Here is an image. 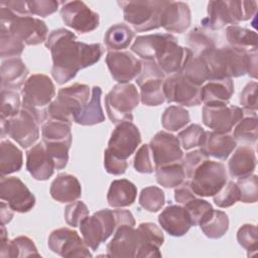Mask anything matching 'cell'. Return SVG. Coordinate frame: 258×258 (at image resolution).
Masks as SVG:
<instances>
[{"instance_id": "52a82bcc", "label": "cell", "mask_w": 258, "mask_h": 258, "mask_svg": "<svg viewBox=\"0 0 258 258\" xmlns=\"http://www.w3.org/2000/svg\"><path fill=\"white\" fill-rule=\"evenodd\" d=\"M91 98V91L88 85L73 84L61 88L57 96L46 108L47 117L72 124L81 113Z\"/></svg>"}, {"instance_id": "e7e4bbea", "label": "cell", "mask_w": 258, "mask_h": 258, "mask_svg": "<svg viewBox=\"0 0 258 258\" xmlns=\"http://www.w3.org/2000/svg\"><path fill=\"white\" fill-rule=\"evenodd\" d=\"M0 4L8 7L17 15H31L28 10L27 1L14 0V1H1Z\"/></svg>"}, {"instance_id": "ba28073f", "label": "cell", "mask_w": 258, "mask_h": 258, "mask_svg": "<svg viewBox=\"0 0 258 258\" xmlns=\"http://www.w3.org/2000/svg\"><path fill=\"white\" fill-rule=\"evenodd\" d=\"M140 96L135 85L131 83L115 85L105 98V107L111 122L114 124L132 122V111L138 106Z\"/></svg>"}, {"instance_id": "6da1fadb", "label": "cell", "mask_w": 258, "mask_h": 258, "mask_svg": "<svg viewBox=\"0 0 258 258\" xmlns=\"http://www.w3.org/2000/svg\"><path fill=\"white\" fill-rule=\"evenodd\" d=\"M45 46L51 52L52 78L59 85L74 79L80 70L96 63L104 52L100 43L78 41L76 34L64 28L51 31Z\"/></svg>"}, {"instance_id": "91938a15", "label": "cell", "mask_w": 258, "mask_h": 258, "mask_svg": "<svg viewBox=\"0 0 258 258\" xmlns=\"http://www.w3.org/2000/svg\"><path fill=\"white\" fill-rule=\"evenodd\" d=\"M257 82H250L240 94V104L245 112L251 113L257 111Z\"/></svg>"}, {"instance_id": "5b68a950", "label": "cell", "mask_w": 258, "mask_h": 258, "mask_svg": "<svg viewBox=\"0 0 258 258\" xmlns=\"http://www.w3.org/2000/svg\"><path fill=\"white\" fill-rule=\"evenodd\" d=\"M1 30L10 32L27 45H37L46 41L48 29L44 21L31 15H17L0 4Z\"/></svg>"}, {"instance_id": "83f0119b", "label": "cell", "mask_w": 258, "mask_h": 258, "mask_svg": "<svg viewBox=\"0 0 258 258\" xmlns=\"http://www.w3.org/2000/svg\"><path fill=\"white\" fill-rule=\"evenodd\" d=\"M191 54L192 52L188 48L180 46L177 43V39L174 38L166 45L155 62L164 74H179L185 61Z\"/></svg>"}, {"instance_id": "d6a6232c", "label": "cell", "mask_w": 258, "mask_h": 258, "mask_svg": "<svg viewBox=\"0 0 258 258\" xmlns=\"http://www.w3.org/2000/svg\"><path fill=\"white\" fill-rule=\"evenodd\" d=\"M136 185L125 178L113 180L110 184L107 202L113 208H125L131 206L136 199Z\"/></svg>"}, {"instance_id": "f1b7e54d", "label": "cell", "mask_w": 258, "mask_h": 258, "mask_svg": "<svg viewBox=\"0 0 258 258\" xmlns=\"http://www.w3.org/2000/svg\"><path fill=\"white\" fill-rule=\"evenodd\" d=\"M234 93V83L232 79L209 80L201 88L202 102L205 105H225L229 103Z\"/></svg>"}, {"instance_id": "ffe728a7", "label": "cell", "mask_w": 258, "mask_h": 258, "mask_svg": "<svg viewBox=\"0 0 258 258\" xmlns=\"http://www.w3.org/2000/svg\"><path fill=\"white\" fill-rule=\"evenodd\" d=\"M106 63L112 78L119 84L130 83L142 70V61L129 51H109Z\"/></svg>"}, {"instance_id": "f6af8a7d", "label": "cell", "mask_w": 258, "mask_h": 258, "mask_svg": "<svg viewBox=\"0 0 258 258\" xmlns=\"http://www.w3.org/2000/svg\"><path fill=\"white\" fill-rule=\"evenodd\" d=\"M186 42L189 47L188 49L195 55H201L205 51L216 47L214 38L209 35L204 29L199 27L192 29L187 34Z\"/></svg>"}, {"instance_id": "03108f58", "label": "cell", "mask_w": 258, "mask_h": 258, "mask_svg": "<svg viewBox=\"0 0 258 258\" xmlns=\"http://www.w3.org/2000/svg\"><path fill=\"white\" fill-rule=\"evenodd\" d=\"M257 50L248 51V61H247V74L253 78L257 79Z\"/></svg>"}, {"instance_id": "db71d44e", "label": "cell", "mask_w": 258, "mask_h": 258, "mask_svg": "<svg viewBox=\"0 0 258 258\" xmlns=\"http://www.w3.org/2000/svg\"><path fill=\"white\" fill-rule=\"evenodd\" d=\"M240 191V201L243 203H256L258 200V177L256 174L238 178L236 182Z\"/></svg>"}, {"instance_id": "cb8c5ba5", "label": "cell", "mask_w": 258, "mask_h": 258, "mask_svg": "<svg viewBox=\"0 0 258 258\" xmlns=\"http://www.w3.org/2000/svg\"><path fill=\"white\" fill-rule=\"evenodd\" d=\"M161 228L170 236L181 237L192 226L188 212L177 205L167 206L158 216Z\"/></svg>"}, {"instance_id": "d6986e66", "label": "cell", "mask_w": 258, "mask_h": 258, "mask_svg": "<svg viewBox=\"0 0 258 258\" xmlns=\"http://www.w3.org/2000/svg\"><path fill=\"white\" fill-rule=\"evenodd\" d=\"M152 158L156 167L176 163L182 158V149L177 136L166 132H157L149 143Z\"/></svg>"}, {"instance_id": "7c38bea8", "label": "cell", "mask_w": 258, "mask_h": 258, "mask_svg": "<svg viewBox=\"0 0 258 258\" xmlns=\"http://www.w3.org/2000/svg\"><path fill=\"white\" fill-rule=\"evenodd\" d=\"M246 112L234 105H205L203 107L204 124L218 133H230Z\"/></svg>"}, {"instance_id": "ab89813d", "label": "cell", "mask_w": 258, "mask_h": 258, "mask_svg": "<svg viewBox=\"0 0 258 258\" xmlns=\"http://www.w3.org/2000/svg\"><path fill=\"white\" fill-rule=\"evenodd\" d=\"M179 74L198 87H202L210 79L209 70L205 60L202 56L195 54H191L187 58Z\"/></svg>"}, {"instance_id": "9f6ffc18", "label": "cell", "mask_w": 258, "mask_h": 258, "mask_svg": "<svg viewBox=\"0 0 258 258\" xmlns=\"http://www.w3.org/2000/svg\"><path fill=\"white\" fill-rule=\"evenodd\" d=\"M89 216V209L82 201L72 202L64 209V220L68 225L72 227H78L82 221Z\"/></svg>"}, {"instance_id": "bcb514c9", "label": "cell", "mask_w": 258, "mask_h": 258, "mask_svg": "<svg viewBox=\"0 0 258 258\" xmlns=\"http://www.w3.org/2000/svg\"><path fill=\"white\" fill-rule=\"evenodd\" d=\"M165 203V196L161 188L158 186H147L144 187L139 196L140 206L151 213L158 212Z\"/></svg>"}, {"instance_id": "1f68e13d", "label": "cell", "mask_w": 258, "mask_h": 258, "mask_svg": "<svg viewBox=\"0 0 258 258\" xmlns=\"http://www.w3.org/2000/svg\"><path fill=\"white\" fill-rule=\"evenodd\" d=\"M28 70L20 57H12L1 64V86L2 89L14 90L25 84Z\"/></svg>"}, {"instance_id": "277c9868", "label": "cell", "mask_w": 258, "mask_h": 258, "mask_svg": "<svg viewBox=\"0 0 258 258\" xmlns=\"http://www.w3.org/2000/svg\"><path fill=\"white\" fill-rule=\"evenodd\" d=\"M46 117V112L22 104L16 116L7 120L1 119V137L6 133L21 147L32 146L39 137V125L44 123Z\"/></svg>"}, {"instance_id": "6f0895ef", "label": "cell", "mask_w": 258, "mask_h": 258, "mask_svg": "<svg viewBox=\"0 0 258 258\" xmlns=\"http://www.w3.org/2000/svg\"><path fill=\"white\" fill-rule=\"evenodd\" d=\"M134 168L141 173H151L155 170L149 144H143L137 150L134 157Z\"/></svg>"}, {"instance_id": "8992f818", "label": "cell", "mask_w": 258, "mask_h": 258, "mask_svg": "<svg viewBox=\"0 0 258 258\" xmlns=\"http://www.w3.org/2000/svg\"><path fill=\"white\" fill-rule=\"evenodd\" d=\"M256 12V1H210L208 15L202 19V24L217 30L228 24L237 25L240 21L249 20Z\"/></svg>"}, {"instance_id": "f35d334b", "label": "cell", "mask_w": 258, "mask_h": 258, "mask_svg": "<svg viewBox=\"0 0 258 258\" xmlns=\"http://www.w3.org/2000/svg\"><path fill=\"white\" fill-rule=\"evenodd\" d=\"M43 142H66L72 144L71 124L54 119H48L41 126Z\"/></svg>"}, {"instance_id": "816d5d0a", "label": "cell", "mask_w": 258, "mask_h": 258, "mask_svg": "<svg viewBox=\"0 0 258 258\" xmlns=\"http://www.w3.org/2000/svg\"><path fill=\"white\" fill-rule=\"evenodd\" d=\"M24 43L12 35L10 32L1 30L0 38V56L4 57H17L23 51Z\"/></svg>"}, {"instance_id": "4dcf8cb0", "label": "cell", "mask_w": 258, "mask_h": 258, "mask_svg": "<svg viewBox=\"0 0 258 258\" xmlns=\"http://www.w3.org/2000/svg\"><path fill=\"white\" fill-rule=\"evenodd\" d=\"M256 162V154L253 148L248 145H242L235 150L228 162L229 172L235 178L248 176L254 172Z\"/></svg>"}, {"instance_id": "30bf717a", "label": "cell", "mask_w": 258, "mask_h": 258, "mask_svg": "<svg viewBox=\"0 0 258 258\" xmlns=\"http://www.w3.org/2000/svg\"><path fill=\"white\" fill-rule=\"evenodd\" d=\"M227 181L225 165L222 162L207 159L194 172L189 185L196 196L213 197Z\"/></svg>"}, {"instance_id": "f907efd6", "label": "cell", "mask_w": 258, "mask_h": 258, "mask_svg": "<svg viewBox=\"0 0 258 258\" xmlns=\"http://www.w3.org/2000/svg\"><path fill=\"white\" fill-rule=\"evenodd\" d=\"M237 240L248 251V256L255 254L258 249L257 227L253 224H244L237 232Z\"/></svg>"}, {"instance_id": "d590c367", "label": "cell", "mask_w": 258, "mask_h": 258, "mask_svg": "<svg viewBox=\"0 0 258 258\" xmlns=\"http://www.w3.org/2000/svg\"><path fill=\"white\" fill-rule=\"evenodd\" d=\"M23 163L22 151L9 140L0 144V174L1 176L20 170Z\"/></svg>"}, {"instance_id": "be15d7a7", "label": "cell", "mask_w": 258, "mask_h": 258, "mask_svg": "<svg viewBox=\"0 0 258 258\" xmlns=\"http://www.w3.org/2000/svg\"><path fill=\"white\" fill-rule=\"evenodd\" d=\"M195 198H196V195L189 185V180L183 181L174 189V200L178 204L184 205Z\"/></svg>"}, {"instance_id": "d4e9b609", "label": "cell", "mask_w": 258, "mask_h": 258, "mask_svg": "<svg viewBox=\"0 0 258 258\" xmlns=\"http://www.w3.org/2000/svg\"><path fill=\"white\" fill-rule=\"evenodd\" d=\"M139 247L135 257H161L159 251L164 236L160 228L153 223H141L136 229Z\"/></svg>"}, {"instance_id": "9c48e42d", "label": "cell", "mask_w": 258, "mask_h": 258, "mask_svg": "<svg viewBox=\"0 0 258 258\" xmlns=\"http://www.w3.org/2000/svg\"><path fill=\"white\" fill-rule=\"evenodd\" d=\"M165 1H119L123 17L136 31H149L160 27V17Z\"/></svg>"}, {"instance_id": "b9f144b4", "label": "cell", "mask_w": 258, "mask_h": 258, "mask_svg": "<svg viewBox=\"0 0 258 258\" xmlns=\"http://www.w3.org/2000/svg\"><path fill=\"white\" fill-rule=\"evenodd\" d=\"M200 226L208 238L219 239L223 237L229 229V218L225 212L213 210L210 217Z\"/></svg>"}, {"instance_id": "5bb4252c", "label": "cell", "mask_w": 258, "mask_h": 258, "mask_svg": "<svg viewBox=\"0 0 258 258\" xmlns=\"http://www.w3.org/2000/svg\"><path fill=\"white\" fill-rule=\"evenodd\" d=\"M201 88L194 85L180 74H173L163 81L165 101L181 106H198L202 103Z\"/></svg>"}, {"instance_id": "e0dca14e", "label": "cell", "mask_w": 258, "mask_h": 258, "mask_svg": "<svg viewBox=\"0 0 258 258\" xmlns=\"http://www.w3.org/2000/svg\"><path fill=\"white\" fill-rule=\"evenodd\" d=\"M0 199L18 213L29 212L35 205V197L25 183L15 176H1Z\"/></svg>"}, {"instance_id": "7a4b0ae2", "label": "cell", "mask_w": 258, "mask_h": 258, "mask_svg": "<svg viewBox=\"0 0 258 258\" xmlns=\"http://www.w3.org/2000/svg\"><path fill=\"white\" fill-rule=\"evenodd\" d=\"M123 225L135 226L131 212L104 209L85 218L80 224V230L87 246L95 251Z\"/></svg>"}, {"instance_id": "681fc988", "label": "cell", "mask_w": 258, "mask_h": 258, "mask_svg": "<svg viewBox=\"0 0 258 258\" xmlns=\"http://www.w3.org/2000/svg\"><path fill=\"white\" fill-rule=\"evenodd\" d=\"M205 134L206 131L203 127L198 124H191L182 131H180L177 135V138L180 146L185 150H189L191 148L202 145Z\"/></svg>"}, {"instance_id": "3957f363", "label": "cell", "mask_w": 258, "mask_h": 258, "mask_svg": "<svg viewBox=\"0 0 258 258\" xmlns=\"http://www.w3.org/2000/svg\"><path fill=\"white\" fill-rule=\"evenodd\" d=\"M209 70V80L232 79L247 74L248 51L231 47H214L202 53Z\"/></svg>"}, {"instance_id": "003e7915", "label": "cell", "mask_w": 258, "mask_h": 258, "mask_svg": "<svg viewBox=\"0 0 258 258\" xmlns=\"http://www.w3.org/2000/svg\"><path fill=\"white\" fill-rule=\"evenodd\" d=\"M0 218L1 225H6L13 218V210L9 207L8 204H5L4 202L0 203Z\"/></svg>"}, {"instance_id": "c3c4849f", "label": "cell", "mask_w": 258, "mask_h": 258, "mask_svg": "<svg viewBox=\"0 0 258 258\" xmlns=\"http://www.w3.org/2000/svg\"><path fill=\"white\" fill-rule=\"evenodd\" d=\"M20 96L13 90L2 89L1 91V108L0 116L1 119L7 120L16 116L21 110Z\"/></svg>"}, {"instance_id": "2e32d148", "label": "cell", "mask_w": 258, "mask_h": 258, "mask_svg": "<svg viewBox=\"0 0 258 258\" xmlns=\"http://www.w3.org/2000/svg\"><path fill=\"white\" fill-rule=\"evenodd\" d=\"M60 15L67 26L81 33L95 30L100 23L99 14L83 1L62 2Z\"/></svg>"}, {"instance_id": "9a60e30c", "label": "cell", "mask_w": 258, "mask_h": 258, "mask_svg": "<svg viewBox=\"0 0 258 258\" xmlns=\"http://www.w3.org/2000/svg\"><path fill=\"white\" fill-rule=\"evenodd\" d=\"M47 244L53 253L61 257H92L84 239L76 231L69 228L53 230L48 237Z\"/></svg>"}, {"instance_id": "680465c9", "label": "cell", "mask_w": 258, "mask_h": 258, "mask_svg": "<svg viewBox=\"0 0 258 258\" xmlns=\"http://www.w3.org/2000/svg\"><path fill=\"white\" fill-rule=\"evenodd\" d=\"M207 159H209V156L202 149H197V150L187 152L185 156L181 158V163H180L184 170L185 176L188 179H190L196 169Z\"/></svg>"}, {"instance_id": "f5cc1de1", "label": "cell", "mask_w": 258, "mask_h": 258, "mask_svg": "<svg viewBox=\"0 0 258 258\" xmlns=\"http://www.w3.org/2000/svg\"><path fill=\"white\" fill-rule=\"evenodd\" d=\"M214 203L219 208H229L240 201V191L236 182L227 181L224 186L215 195Z\"/></svg>"}, {"instance_id": "11a10c76", "label": "cell", "mask_w": 258, "mask_h": 258, "mask_svg": "<svg viewBox=\"0 0 258 258\" xmlns=\"http://www.w3.org/2000/svg\"><path fill=\"white\" fill-rule=\"evenodd\" d=\"M43 144L48 155L54 162L55 169L66 167L69 161V149L71 144L66 142H43Z\"/></svg>"}, {"instance_id": "74e56055", "label": "cell", "mask_w": 258, "mask_h": 258, "mask_svg": "<svg viewBox=\"0 0 258 258\" xmlns=\"http://www.w3.org/2000/svg\"><path fill=\"white\" fill-rule=\"evenodd\" d=\"M134 37L133 30L124 23L112 25L106 32L104 41L110 51H117L127 48Z\"/></svg>"}, {"instance_id": "6125c7cd", "label": "cell", "mask_w": 258, "mask_h": 258, "mask_svg": "<svg viewBox=\"0 0 258 258\" xmlns=\"http://www.w3.org/2000/svg\"><path fill=\"white\" fill-rule=\"evenodd\" d=\"M104 166L108 173L114 175H121L126 171L128 167V162L126 161V159L116 157L109 150L106 149L104 152Z\"/></svg>"}, {"instance_id": "8fae6325", "label": "cell", "mask_w": 258, "mask_h": 258, "mask_svg": "<svg viewBox=\"0 0 258 258\" xmlns=\"http://www.w3.org/2000/svg\"><path fill=\"white\" fill-rule=\"evenodd\" d=\"M165 74L155 61L144 60L142 70L136 78L140 87V101L146 106H159L165 101L163 81Z\"/></svg>"}, {"instance_id": "836d02e7", "label": "cell", "mask_w": 258, "mask_h": 258, "mask_svg": "<svg viewBox=\"0 0 258 258\" xmlns=\"http://www.w3.org/2000/svg\"><path fill=\"white\" fill-rule=\"evenodd\" d=\"M0 256L2 258L18 257H39L40 254L31 239L26 236H19L13 240H4L0 243Z\"/></svg>"}, {"instance_id": "8d00e7d4", "label": "cell", "mask_w": 258, "mask_h": 258, "mask_svg": "<svg viewBox=\"0 0 258 258\" xmlns=\"http://www.w3.org/2000/svg\"><path fill=\"white\" fill-rule=\"evenodd\" d=\"M226 38L231 47L246 51L257 50L258 37L254 30H250L238 25H229L226 28Z\"/></svg>"}, {"instance_id": "7bdbcfd3", "label": "cell", "mask_w": 258, "mask_h": 258, "mask_svg": "<svg viewBox=\"0 0 258 258\" xmlns=\"http://www.w3.org/2000/svg\"><path fill=\"white\" fill-rule=\"evenodd\" d=\"M258 136V119L256 115L243 117L234 128L233 137L237 142L246 144L255 143Z\"/></svg>"}, {"instance_id": "4fadbf2b", "label": "cell", "mask_w": 258, "mask_h": 258, "mask_svg": "<svg viewBox=\"0 0 258 258\" xmlns=\"http://www.w3.org/2000/svg\"><path fill=\"white\" fill-rule=\"evenodd\" d=\"M54 96L55 88L51 79L43 74H34L23 85L22 104L46 112L45 107L52 102Z\"/></svg>"}, {"instance_id": "7402d4cb", "label": "cell", "mask_w": 258, "mask_h": 258, "mask_svg": "<svg viewBox=\"0 0 258 258\" xmlns=\"http://www.w3.org/2000/svg\"><path fill=\"white\" fill-rule=\"evenodd\" d=\"M139 247L136 229L129 225L119 227L114 233L113 239L107 245L108 257L130 258L135 257Z\"/></svg>"}, {"instance_id": "e575fe53", "label": "cell", "mask_w": 258, "mask_h": 258, "mask_svg": "<svg viewBox=\"0 0 258 258\" xmlns=\"http://www.w3.org/2000/svg\"><path fill=\"white\" fill-rule=\"evenodd\" d=\"M102 90L100 87H93L91 98L81 113L76 117L75 122L80 125L92 126L105 121V116L101 106Z\"/></svg>"}, {"instance_id": "ee69618b", "label": "cell", "mask_w": 258, "mask_h": 258, "mask_svg": "<svg viewBox=\"0 0 258 258\" xmlns=\"http://www.w3.org/2000/svg\"><path fill=\"white\" fill-rule=\"evenodd\" d=\"M189 122L188 112L180 106L167 107L161 117V124L167 131H177Z\"/></svg>"}, {"instance_id": "94428289", "label": "cell", "mask_w": 258, "mask_h": 258, "mask_svg": "<svg viewBox=\"0 0 258 258\" xmlns=\"http://www.w3.org/2000/svg\"><path fill=\"white\" fill-rule=\"evenodd\" d=\"M60 2L55 0H38V1H27L29 13L32 15H38L40 17H46L54 13Z\"/></svg>"}, {"instance_id": "7dc6e473", "label": "cell", "mask_w": 258, "mask_h": 258, "mask_svg": "<svg viewBox=\"0 0 258 258\" xmlns=\"http://www.w3.org/2000/svg\"><path fill=\"white\" fill-rule=\"evenodd\" d=\"M184 208L189 214L192 226L202 225L210 217L214 210L209 202L197 198L184 204Z\"/></svg>"}, {"instance_id": "f546056e", "label": "cell", "mask_w": 258, "mask_h": 258, "mask_svg": "<svg viewBox=\"0 0 258 258\" xmlns=\"http://www.w3.org/2000/svg\"><path fill=\"white\" fill-rule=\"evenodd\" d=\"M49 191L53 200L59 203H72L81 197L82 187L75 175L59 173L51 182Z\"/></svg>"}, {"instance_id": "4316f807", "label": "cell", "mask_w": 258, "mask_h": 258, "mask_svg": "<svg viewBox=\"0 0 258 258\" xmlns=\"http://www.w3.org/2000/svg\"><path fill=\"white\" fill-rule=\"evenodd\" d=\"M237 141L229 133L206 131L201 149L208 155L218 159H226L234 151Z\"/></svg>"}, {"instance_id": "60d3db41", "label": "cell", "mask_w": 258, "mask_h": 258, "mask_svg": "<svg viewBox=\"0 0 258 258\" xmlns=\"http://www.w3.org/2000/svg\"><path fill=\"white\" fill-rule=\"evenodd\" d=\"M156 181L163 187H176L184 181L185 173L180 163H171L156 167Z\"/></svg>"}, {"instance_id": "ac0fdd59", "label": "cell", "mask_w": 258, "mask_h": 258, "mask_svg": "<svg viewBox=\"0 0 258 258\" xmlns=\"http://www.w3.org/2000/svg\"><path fill=\"white\" fill-rule=\"evenodd\" d=\"M141 142V135L137 126L132 122L124 121L117 124L108 142L107 150L121 159L132 155Z\"/></svg>"}, {"instance_id": "484cf974", "label": "cell", "mask_w": 258, "mask_h": 258, "mask_svg": "<svg viewBox=\"0 0 258 258\" xmlns=\"http://www.w3.org/2000/svg\"><path fill=\"white\" fill-rule=\"evenodd\" d=\"M26 169L37 180H46L54 172L55 166L43 142L37 143L26 153Z\"/></svg>"}, {"instance_id": "603a6c76", "label": "cell", "mask_w": 258, "mask_h": 258, "mask_svg": "<svg viewBox=\"0 0 258 258\" xmlns=\"http://www.w3.org/2000/svg\"><path fill=\"white\" fill-rule=\"evenodd\" d=\"M174 38L176 37L169 33L140 35L134 40L133 44L131 45V49L144 60L156 61L166 45Z\"/></svg>"}, {"instance_id": "44dd1931", "label": "cell", "mask_w": 258, "mask_h": 258, "mask_svg": "<svg viewBox=\"0 0 258 258\" xmlns=\"http://www.w3.org/2000/svg\"><path fill=\"white\" fill-rule=\"evenodd\" d=\"M190 9L181 1H165L160 17V27L168 32L182 33L190 25Z\"/></svg>"}]
</instances>
